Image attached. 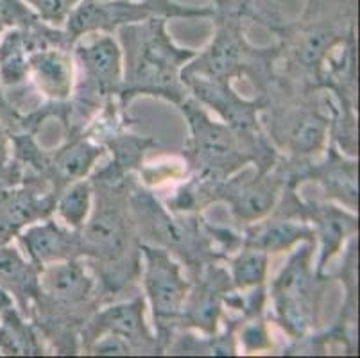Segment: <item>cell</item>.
Returning a JSON list of instances; mask_svg holds the SVG:
<instances>
[{
	"instance_id": "obj_1",
	"label": "cell",
	"mask_w": 360,
	"mask_h": 358,
	"mask_svg": "<svg viewBox=\"0 0 360 358\" xmlns=\"http://www.w3.org/2000/svg\"><path fill=\"white\" fill-rule=\"evenodd\" d=\"M167 22L162 16H150L117 31L124 65L119 103L124 110L140 95L163 98L176 108L188 97L181 72L198 51L178 47L167 31Z\"/></svg>"
},
{
	"instance_id": "obj_2",
	"label": "cell",
	"mask_w": 360,
	"mask_h": 358,
	"mask_svg": "<svg viewBox=\"0 0 360 358\" xmlns=\"http://www.w3.org/2000/svg\"><path fill=\"white\" fill-rule=\"evenodd\" d=\"M178 110L188 127L185 165L199 181H222L250 165L258 172L276 165L278 151L265 134L248 136L222 120L217 122L194 97H186Z\"/></svg>"
},
{
	"instance_id": "obj_3",
	"label": "cell",
	"mask_w": 360,
	"mask_h": 358,
	"mask_svg": "<svg viewBox=\"0 0 360 358\" xmlns=\"http://www.w3.org/2000/svg\"><path fill=\"white\" fill-rule=\"evenodd\" d=\"M214 36L206 49L199 51L185 65L183 77H208L233 81L250 77L255 88L264 91L274 81L273 70L280 58V47H255L245 38V22L250 20L244 0H212Z\"/></svg>"
},
{
	"instance_id": "obj_4",
	"label": "cell",
	"mask_w": 360,
	"mask_h": 358,
	"mask_svg": "<svg viewBox=\"0 0 360 358\" xmlns=\"http://www.w3.org/2000/svg\"><path fill=\"white\" fill-rule=\"evenodd\" d=\"M99 183L97 206L94 215L79 229L83 256L94 258L103 265L101 278L110 292L119 290L129 283L131 271H139L140 260H129L131 231L135 222L129 221L127 197H124V183Z\"/></svg>"
},
{
	"instance_id": "obj_5",
	"label": "cell",
	"mask_w": 360,
	"mask_h": 358,
	"mask_svg": "<svg viewBox=\"0 0 360 358\" xmlns=\"http://www.w3.org/2000/svg\"><path fill=\"white\" fill-rule=\"evenodd\" d=\"M316 242H301L271 283V301L278 324L290 339H303L317 323L323 278L314 267Z\"/></svg>"
},
{
	"instance_id": "obj_6",
	"label": "cell",
	"mask_w": 360,
	"mask_h": 358,
	"mask_svg": "<svg viewBox=\"0 0 360 358\" xmlns=\"http://www.w3.org/2000/svg\"><path fill=\"white\" fill-rule=\"evenodd\" d=\"M83 38L86 39H77L72 45L83 79L75 91L74 106L68 110V134L79 133L91 113L101 110L103 101H111L113 95L119 97L122 88V49L115 36L97 32Z\"/></svg>"
},
{
	"instance_id": "obj_7",
	"label": "cell",
	"mask_w": 360,
	"mask_h": 358,
	"mask_svg": "<svg viewBox=\"0 0 360 358\" xmlns=\"http://www.w3.org/2000/svg\"><path fill=\"white\" fill-rule=\"evenodd\" d=\"M140 269L146 298L155 321L156 339L165 350L181 321L191 281L183 276L179 262L165 248L140 244Z\"/></svg>"
},
{
	"instance_id": "obj_8",
	"label": "cell",
	"mask_w": 360,
	"mask_h": 358,
	"mask_svg": "<svg viewBox=\"0 0 360 358\" xmlns=\"http://www.w3.org/2000/svg\"><path fill=\"white\" fill-rule=\"evenodd\" d=\"M201 206L214 201L228 205L231 215L240 224H253L274 212L278 201L287 186L285 169L274 165L265 172H255V176L228 177L222 181H199L194 177Z\"/></svg>"
},
{
	"instance_id": "obj_9",
	"label": "cell",
	"mask_w": 360,
	"mask_h": 358,
	"mask_svg": "<svg viewBox=\"0 0 360 358\" xmlns=\"http://www.w3.org/2000/svg\"><path fill=\"white\" fill-rule=\"evenodd\" d=\"M264 111H269V140L287 149L297 162L325 149L332 118L316 104L301 97L283 98L274 104L265 98Z\"/></svg>"
},
{
	"instance_id": "obj_10",
	"label": "cell",
	"mask_w": 360,
	"mask_h": 358,
	"mask_svg": "<svg viewBox=\"0 0 360 358\" xmlns=\"http://www.w3.org/2000/svg\"><path fill=\"white\" fill-rule=\"evenodd\" d=\"M296 188L285 186L287 196L283 199V210H276L274 212L280 215L296 217L301 221L312 224L314 238L319 242V258L316 264V272L323 278L325 276L326 265L335 258L340 252L345 242L348 238H353L359 229V219H356L355 212L348 208H339L333 205H317V203H300V199L294 193Z\"/></svg>"
},
{
	"instance_id": "obj_11",
	"label": "cell",
	"mask_w": 360,
	"mask_h": 358,
	"mask_svg": "<svg viewBox=\"0 0 360 358\" xmlns=\"http://www.w3.org/2000/svg\"><path fill=\"white\" fill-rule=\"evenodd\" d=\"M188 94L201 106L210 108L221 117L224 124L248 136L264 134L260 124V113H264L265 97L244 98L231 88L230 81L208 77H183Z\"/></svg>"
},
{
	"instance_id": "obj_12",
	"label": "cell",
	"mask_w": 360,
	"mask_h": 358,
	"mask_svg": "<svg viewBox=\"0 0 360 358\" xmlns=\"http://www.w3.org/2000/svg\"><path fill=\"white\" fill-rule=\"evenodd\" d=\"M150 16L162 15L155 6L142 0H79L68 15L63 31L74 45L83 36L97 32L115 34L120 27L139 24Z\"/></svg>"
},
{
	"instance_id": "obj_13",
	"label": "cell",
	"mask_w": 360,
	"mask_h": 358,
	"mask_svg": "<svg viewBox=\"0 0 360 358\" xmlns=\"http://www.w3.org/2000/svg\"><path fill=\"white\" fill-rule=\"evenodd\" d=\"M101 335L122 337L135 347L136 353H160L163 350L156 335L149 333V328L146 324V301L140 295L126 303L111 305L84 321L79 337L83 350L99 339Z\"/></svg>"
},
{
	"instance_id": "obj_14",
	"label": "cell",
	"mask_w": 360,
	"mask_h": 358,
	"mask_svg": "<svg viewBox=\"0 0 360 358\" xmlns=\"http://www.w3.org/2000/svg\"><path fill=\"white\" fill-rule=\"evenodd\" d=\"M94 288H96V280L88 274L79 258L49 264L41 267L40 294L32 305V310L60 308V310L77 312L90 303Z\"/></svg>"
},
{
	"instance_id": "obj_15",
	"label": "cell",
	"mask_w": 360,
	"mask_h": 358,
	"mask_svg": "<svg viewBox=\"0 0 360 358\" xmlns=\"http://www.w3.org/2000/svg\"><path fill=\"white\" fill-rule=\"evenodd\" d=\"M106 153V147L86 134L74 133L68 134L67 142L47 154L44 174L52 183V192L58 196L65 186L70 183L84 179L91 170L96 169V163Z\"/></svg>"
},
{
	"instance_id": "obj_16",
	"label": "cell",
	"mask_w": 360,
	"mask_h": 358,
	"mask_svg": "<svg viewBox=\"0 0 360 358\" xmlns=\"http://www.w3.org/2000/svg\"><path fill=\"white\" fill-rule=\"evenodd\" d=\"M24 255L38 267L63 260H74L83 256L79 231L68 229L52 219H44L25 226L16 235Z\"/></svg>"
},
{
	"instance_id": "obj_17",
	"label": "cell",
	"mask_w": 360,
	"mask_h": 358,
	"mask_svg": "<svg viewBox=\"0 0 360 358\" xmlns=\"http://www.w3.org/2000/svg\"><path fill=\"white\" fill-rule=\"evenodd\" d=\"M287 186L296 188L303 179H310L323 186L326 197L337 199L348 210L355 212L359 203V186H356V162L342 156L335 147H330L326 162L321 165H309L307 169H285Z\"/></svg>"
},
{
	"instance_id": "obj_18",
	"label": "cell",
	"mask_w": 360,
	"mask_h": 358,
	"mask_svg": "<svg viewBox=\"0 0 360 358\" xmlns=\"http://www.w3.org/2000/svg\"><path fill=\"white\" fill-rule=\"evenodd\" d=\"M29 77L38 94L52 103H65L74 94V58L68 49L61 47L29 52Z\"/></svg>"
},
{
	"instance_id": "obj_19",
	"label": "cell",
	"mask_w": 360,
	"mask_h": 358,
	"mask_svg": "<svg viewBox=\"0 0 360 358\" xmlns=\"http://www.w3.org/2000/svg\"><path fill=\"white\" fill-rule=\"evenodd\" d=\"M40 272L41 267L11 242L0 245V288L11 295L24 317H31L32 305L40 294Z\"/></svg>"
},
{
	"instance_id": "obj_20",
	"label": "cell",
	"mask_w": 360,
	"mask_h": 358,
	"mask_svg": "<svg viewBox=\"0 0 360 358\" xmlns=\"http://www.w3.org/2000/svg\"><path fill=\"white\" fill-rule=\"evenodd\" d=\"M242 236V245L257 248L267 255L290 251L301 242H316L309 222L274 213L269 221L253 222Z\"/></svg>"
},
{
	"instance_id": "obj_21",
	"label": "cell",
	"mask_w": 360,
	"mask_h": 358,
	"mask_svg": "<svg viewBox=\"0 0 360 358\" xmlns=\"http://www.w3.org/2000/svg\"><path fill=\"white\" fill-rule=\"evenodd\" d=\"M29 83V51L24 32L22 29H6L0 34V88L6 98L11 94L15 95V98L9 101L11 106Z\"/></svg>"
},
{
	"instance_id": "obj_22",
	"label": "cell",
	"mask_w": 360,
	"mask_h": 358,
	"mask_svg": "<svg viewBox=\"0 0 360 358\" xmlns=\"http://www.w3.org/2000/svg\"><path fill=\"white\" fill-rule=\"evenodd\" d=\"M40 337L16 307L0 315V354H44Z\"/></svg>"
},
{
	"instance_id": "obj_23",
	"label": "cell",
	"mask_w": 360,
	"mask_h": 358,
	"mask_svg": "<svg viewBox=\"0 0 360 358\" xmlns=\"http://www.w3.org/2000/svg\"><path fill=\"white\" fill-rule=\"evenodd\" d=\"M91 196H94V183L86 179L70 183L58 193L54 210L68 229L79 231L86 224L91 213Z\"/></svg>"
},
{
	"instance_id": "obj_24",
	"label": "cell",
	"mask_w": 360,
	"mask_h": 358,
	"mask_svg": "<svg viewBox=\"0 0 360 358\" xmlns=\"http://www.w3.org/2000/svg\"><path fill=\"white\" fill-rule=\"evenodd\" d=\"M269 271V255L257 248L242 245L240 251L230 262V280L233 290H250L265 285Z\"/></svg>"
},
{
	"instance_id": "obj_25",
	"label": "cell",
	"mask_w": 360,
	"mask_h": 358,
	"mask_svg": "<svg viewBox=\"0 0 360 358\" xmlns=\"http://www.w3.org/2000/svg\"><path fill=\"white\" fill-rule=\"evenodd\" d=\"M245 353H258V351H269L273 347V339L267 323L260 315L250 317L245 323L238 324V333L235 337Z\"/></svg>"
},
{
	"instance_id": "obj_26",
	"label": "cell",
	"mask_w": 360,
	"mask_h": 358,
	"mask_svg": "<svg viewBox=\"0 0 360 358\" xmlns=\"http://www.w3.org/2000/svg\"><path fill=\"white\" fill-rule=\"evenodd\" d=\"M24 4L34 13L44 24L61 29L67 22L72 9L79 0H24Z\"/></svg>"
},
{
	"instance_id": "obj_27",
	"label": "cell",
	"mask_w": 360,
	"mask_h": 358,
	"mask_svg": "<svg viewBox=\"0 0 360 358\" xmlns=\"http://www.w3.org/2000/svg\"><path fill=\"white\" fill-rule=\"evenodd\" d=\"M41 20L24 4V0H0V25L4 29H31Z\"/></svg>"
},
{
	"instance_id": "obj_28",
	"label": "cell",
	"mask_w": 360,
	"mask_h": 358,
	"mask_svg": "<svg viewBox=\"0 0 360 358\" xmlns=\"http://www.w3.org/2000/svg\"><path fill=\"white\" fill-rule=\"evenodd\" d=\"M147 4L155 6L163 18H212L214 8L212 6H186L179 4L176 0H142Z\"/></svg>"
},
{
	"instance_id": "obj_29",
	"label": "cell",
	"mask_w": 360,
	"mask_h": 358,
	"mask_svg": "<svg viewBox=\"0 0 360 358\" xmlns=\"http://www.w3.org/2000/svg\"><path fill=\"white\" fill-rule=\"evenodd\" d=\"M244 4L251 22H257L269 31L278 27L281 22H285L278 0H244Z\"/></svg>"
},
{
	"instance_id": "obj_30",
	"label": "cell",
	"mask_w": 360,
	"mask_h": 358,
	"mask_svg": "<svg viewBox=\"0 0 360 358\" xmlns=\"http://www.w3.org/2000/svg\"><path fill=\"white\" fill-rule=\"evenodd\" d=\"M20 181V165L11 162V131L0 120V183L2 186H11Z\"/></svg>"
},
{
	"instance_id": "obj_31",
	"label": "cell",
	"mask_w": 360,
	"mask_h": 358,
	"mask_svg": "<svg viewBox=\"0 0 360 358\" xmlns=\"http://www.w3.org/2000/svg\"><path fill=\"white\" fill-rule=\"evenodd\" d=\"M86 353L90 354H133L136 353L135 347L131 346L126 339L117 337V335H101L90 346L86 347Z\"/></svg>"
},
{
	"instance_id": "obj_32",
	"label": "cell",
	"mask_w": 360,
	"mask_h": 358,
	"mask_svg": "<svg viewBox=\"0 0 360 358\" xmlns=\"http://www.w3.org/2000/svg\"><path fill=\"white\" fill-rule=\"evenodd\" d=\"M0 120L4 122V126L11 133L13 129H22L24 127V118L13 110V106L8 103V98H6L4 91H2V88H0Z\"/></svg>"
}]
</instances>
